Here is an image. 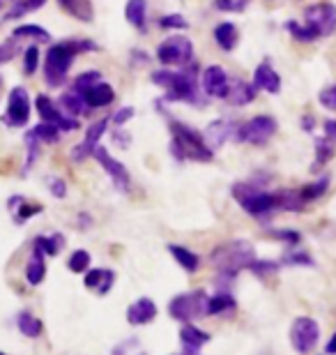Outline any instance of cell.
Masks as SVG:
<instances>
[{"label": "cell", "instance_id": "56", "mask_svg": "<svg viewBox=\"0 0 336 355\" xmlns=\"http://www.w3.org/2000/svg\"><path fill=\"white\" fill-rule=\"evenodd\" d=\"M0 355H7V353H0Z\"/></svg>", "mask_w": 336, "mask_h": 355}, {"label": "cell", "instance_id": "46", "mask_svg": "<svg viewBox=\"0 0 336 355\" xmlns=\"http://www.w3.org/2000/svg\"><path fill=\"white\" fill-rule=\"evenodd\" d=\"M318 102L325 106V109H330V111H336V83L334 86H327L320 90V95H318Z\"/></svg>", "mask_w": 336, "mask_h": 355}, {"label": "cell", "instance_id": "26", "mask_svg": "<svg viewBox=\"0 0 336 355\" xmlns=\"http://www.w3.org/2000/svg\"><path fill=\"white\" fill-rule=\"evenodd\" d=\"M26 277H28V284L30 286H39L42 282H44L46 277V263H44V254L33 250V257L28 261L26 266Z\"/></svg>", "mask_w": 336, "mask_h": 355}, {"label": "cell", "instance_id": "3", "mask_svg": "<svg viewBox=\"0 0 336 355\" xmlns=\"http://www.w3.org/2000/svg\"><path fill=\"white\" fill-rule=\"evenodd\" d=\"M210 261L224 279H233L240 270H249V266L256 261V252L249 240H228V243L214 247Z\"/></svg>", "mask_w": 336, "mask_h": 355}, {"label": "cell", "instance_id": "41", "mask_svg": "<svg viewBox=\"0 0 336 355\" xmlns=\"http://www.w3.org/2000/svg\"><path fill=\"white\" fill-rule=\"evenodd\" d=\"M37 67H39V46L33 44V46H28L24 53V69H26V74H35Z\"/></svg>", "mask_w": 336, "mask_h": 355}, {"label": "cell", "instance_id": "35", "mask_svg": "<svg viewBox=\"0 0 336 355\" xmlns=\"http://www.w3.org/2000/svg\"><path fill=\"white\" fill-rule=\"evenodd\" d=\"M334 157V144L327 137L316 139V164H313V171L320 166H325L327 162Z\"/></svg>", "mask_w": 336, "mask_h": 355}, {"label": "cell", "instance_id": "19", "mask_svg": "<svg viewBox=\"0 0 336 355\" xmlns=\"http://www.w3.org/2000/svg\"><path fill=\"white\" fill-rule=\"evenodd\" d=\"M83 99H85V104H88L90 109H104V106H109L113 99H116V90H113L111 83L97 81L95 86L85 92Z\"/></svg>", "mask_w": 336, "mask_h": 355}, {"label": "cell", "instance_id": "43", "mask_svg": "<svg viewBox=\"0 0 336 355\" xmlns=\"http://www.w3.org/2000/svg\"><path fill=\"white\" fill-rule=\"evenodd\" d=\"M283 263L285 266H313V259L309 257V254H304V252L290 250V252H285Z\"/></svg>", "mask_w": 336, "mask_h": 355}, {"label": "cell", "instance_id": "6", "mask_svg": "<svg viewBox=\"0 0 336 355\" xmlns=\"http://www.w3.org/2000/svg\"><path fill=\"white\" fill-rule=\"evenodd\" d=\"M191 58H194V44L184 35H170V37H166L157 46V60L163 67H175V65L184 67L189 65Z\"/></svg>", "mask_w": 336, "mask_h": 355}, {"label": "cell", "instance_id": "13", "mask_svg": "<svg viewBox=\"0 0 336 355\" xmlns=\"http://www.w3.org/2000/svg\"><path fill=\"white\" fill-rule=\"evenodd\" d=\"M201 90L205 92L207 97L226 99L228 90H231V79H228V74L224 72V67H221V65L205 67V72L201 76Z\"/></svg>", "mask_w": 336, "mask_h": 355}, {"label": "cell", "instance_id": "1", "mask_svg": "<svg viewBox=\"0 0 336 355\" xmlns=\"http://www.w3.org/2000/svg\"><path fill=\"white\" fill-rule=\"evenodd\" d=\"M97 44L90 40H67V42H58L48 49L46 60H44V79L48 88H58L65 83L71 62L78 53L85 51H95Z\"/></svg>", "mask_w": 336, "mask_h": 355}, {"label": "cell", "instance_id": "50", "mask_svg": "<svg viewBox=\"0 0 336 355\" xmlns=\"http://www.w3.org/2000/svg\"><path fill=\"white\" fill-rule=\"evenodd\" d=\"M14 55H17V46H14V42L12 40L3 42V44H0V65H3V62H10Z\"/></svg>", "mask_w": 336, "mask_h": 355}, {"label": "cell", "instance_id": "9", "mask_svg": "<svg viewBox=\"0 0 336 355\" xmlns=\"http://www.w3.org/2000/svg\"><path fill=\"white\" fill-rule=\"evenodd\" d=\"M304 26H309L313 35L327 37L336 31V5L332 3H318L304 10Z\"/></svg>", "mask_w": 336, "mask_h": 355}, {"label": "cell", "instance_id": "32", "mask_svg": "<svg viewBox=\"0 0 336 355\" xmlns=\"http://www.w3.org/2000/svg\"><path fill=\"white\" fill-rule=\"evenodd\" d=\"M19 37H33L37 42H51V35H48V31H44L42 26H33V24L14 28L12 40H19Z\"/></svg>", "mask_w": 336, "mask_h": 355}, {"label": "cell", "instance_id": "40", "mask_svg": "<svg viewBox=\"0 0 336 355\" xmlns=\"http://www.w3.org/2000/svg\"><path fill=\"white\" fill-rule=\"evenodd\" d=\"M44 3H46V0H21V3H17L12 7V12L7 14L5 19H19V17H24V14H30L35 10H39Z\"/></svg>", "mask_w": 336, "mask_h": 355}, {"label": "cell", "instance_id": "7", "mask_svg": "<svg viewBox=\"0 0 336 355\" xmlns=\"http://www.w3.org/2000/svg\"><path fill=\"white\" fill-rule=\"evenodd\" d=\"M168 314L175 321L189 323L198 316L207 314V295L205 291H191V293H180L168 302Z\"/></svg>", "mask_w": 336, "mask_h": 355}, {"label": "cell", "instance_id": "54", "mask_svg": "<svg viewBox=\"0 0 336 355\" xmlns=\"http://www.w3.org/2000/svg\"><path fill=\"white\" fill-rule=\"evenodd\" d=\"M0 7H3V0H0Z\"/></svg>", "mask_w": 336, "mask_h": 355}, {"label": "cell", "instance_id": "23", "mask_svg": "<svg viewBox=\"0 0 336 355\" xmlns=\"http://www.w3.org/2000/svg\"><path fill=\"white\" fill-rule=\"evenodd\" d=\"M226 99L233 106H247V104H251L254 99H256V86H254V83H247V81H233Z\"/></svg>", "mask_w": 336, "mask_h": 355}, {"label": "cell", "instance_id": "4", "mask_svg": "<svg viewBox=\"0 0 336 355\" xmlns=\"http://www.w3.org/2000/svg\"><path fill=\"white\" fill-rule=\"evenodd\" d=\"M154 86L166 90V102H198V86H196V69H182V72H170V69H159L152 74Z\"/></svg>", "mask_w": 336, "mask_h": 355}, {"label": "cell", "instance_id": "18", "mask_svg": "<svg viewBox=\"0 0 336 355\" xmlns=\"http://www.w3.org/2000/svg\"><path fill=\"white\" fill-rule=\"evenodd\" d=\"M235 130H238V125L231 123V120H214V123L205 130V141L210 144V148H219L221 144H226V139L235 137Z\"/></svg>", "mask_w": 336, "mask_h": 355}, {"label": "cell", "instance_id": "48", "mask_svg": "<svg viewBox=\"0 0 336 355\" xmlns=\"http://www.w3.org/2000/svg\"><path fill=\"white\" fill-rule=\"evenodd\" d=\"M48 189L55 198H65L67 196V184L62 178H48Z\"/></svg>", "mask_w": 336, "mask_h": 355}, {"label": "cell", "instance_id": "11", "mask_svg": "<svg viewBox=\"0 0 336 355\" xmlns=\"http://www.w3.org/2000/svg\"><path fill=\"white\" fill-rule=\"evenodd\" d=\"M35 109H37L42 123H51L58 127L60 132H71V130H78V120L67 116L65 111L60 109L58 104L53 102L51 97L46 95H37V99H35Z\"/></svg>", "mask_w": 336, "mask_h": 355}, {"label": "cell", "instance_id": "27", "mask_svg": "<svg viewBox=\"0 0 336 355\" xmlns=\"http://www.w3.org/2000/svg\"><path fill=\"white\" fill-rule=\"evenodd\" d=\"M145 17H148V0H127L125 5V19L127 24L143 31L145 28Z\"/></svg>", "mask_w": 336, "mask_h": 355}, {"label": "cell", "instance_id": "21", "mask_svg": "<svg viewBox=\"0 0 336 355\" xmlns=\"http://www.w3.org/2000/svg\"><path fill=\"white\" fill-rule=\"evenodd\" d=\"M113 282H116V272L113 270H106V268H95V270H88L85 275V288L90 291H97V293H109Z\"/></svg>", "mask_w": 336, "mask_h": 355}, {"label": "cell", "instance_id": "31", "mask_svg": "<svg viewBox=\"0 0 336 355\" xmlns=\"http://www.w3.org/2000/svg\"><path fill=\"white\" fill-rule=\"evenodd\" d=\"M35 250L42 252L44 257H55L60 250H62V245H65V238L62 236H51V238H44V236H39V238H35Z\"/></svg>", "mask_w": 336, "mask_h": 355}, {"label": "cell", "instance_id": "51", "mask_svg": "<svg viewBox=\"0 0 336 355\" xmlns=\"http://www.w3.org/2000/svg\"><path fill=\"white\" fill-rule=\"evenodd\" d=\"M272 236L276 240H283V243H288V245H297L299 240H302V236H299L297 231H274Z\"/></svg>", "mask_w": 336, "mask_h": 355}, {"label": "cell", "instance_id": "16", "mask_svg": "<svg viewBox=\"0 0 336 355\" xmlns=\"http://www.w3.org/2000/svg\"><path fill=\"white\" fill-rule=\"evenodd\" d=\"M254 86L256 90L269 92V95H278L281 92V76L276 74V69L269 62H260L254 72Z\"/></svg>", "mask_w": 336, "mask_h": 355}, {"label": "cell", "instance_id": "10", "mask_svg": "<svg viewBox=\"0 0 336 355\" xmlns=\"http://www.w3.org/2000/svg\"><path fill=\"white\" fill-rule=\"evenodd\" d=\"M320 337V325L316 323V318L311 316H299L290 325V344L297 353H309L316 349Z\"/></svg>", "mask_w": 336, "mask_h": 355}, {"label": "cell", "instance_id": "14", "mask_svg": "<svg viewBox=\"0 0 336 355\" xmlns=\"http://www.w3.org/2000/svg\"><path fill=\"white\" fill-rule=\"evenodd\" d=\"M92 157H95L99 162V166L104 168L106 173H109V178L113 180V184L120 189V191H127L130 189V173H127V168L120 164L118 159H113L109 150L102 146H97L95 150H92Z\"/></svg>", "mask_w": 336, "mask_h": 355}, {"label": "cell", "instance_id": "34", "mask_svg": "<svg viewBox=\"0 0 336 355\" xmlns=\"http://www.w3.org/2000/svg\"><path fill=\"white\" fill-rule=\"evenodd\" d=\"M19 330H21V335L35 339V337L42 335V321L39 318H35L33 314H28V311H21L19 314Z\"/></svg>", "mask_w": 336, "mask_h": 355}, {"label": "cell", "instance_id": "47", "mask_svg": "<svg viewBox=\"0 0 336 355\" xmlns=\"http://www.w3.org/2000/svg\"><path fill=\"white\" fill-rule=\"evenodd\" d=\"M26 146H28V166H30L37 159V150H39V139L35 137L33 130L26 134Z\"/></svg>", "mask_w": 336, "mask_h": 355}, {"label": "cell", "instance_id": "24", "mask_svg": "<svg viewBox=\"0 0 336 355\" xmlns=\"http://www.w3.org/2000/svg\"><path fill=\"white\" fill-rule=\"evenodd\" d=\"M58 5L62 7V12H67L69 17H74L83 24H90L92 17H95V10H92L90 0H58Z\"/></svg>", "mask_w": 336, "mask_h": 355}, {"label": "cell", "instance_id": "45", "mask_svg": "<svg viewBox=\"0 0 336 355\" xmlns=\"http://www.w3.org/2000/svg\"><path fill=\"white\" fill-rule=\"evenodd\" d=\"M249 270H251L254 275H258V277H265V275L276 272L278 263H274V261H254V263L249 266Z\"/></svg>", "mask_w": 336, "mask_h": 355}, {"label": "cell", "instance_id": "57", "mask_svg": "<svg viewBox=\"0 0 336 355\" xmlns=\"http://www.w3.org/2000/svg\"><path fill=\"white\" fill-rule=\"evenodd\" d=\"M141 355H143V353H141Z\"/></svg>", "mask_w": 336, "mask_h": 355}, {"label": "cell", "instance_id": "38", "mask_svg": "<svg viewBox=\"0 0 336 355\" xmlns=\"http://www.w3.org/2000/svg\"><path fill=\"white\" fill-rule=\"evenodd\" d=\"M285 31H288L297 42H313V40H318L309 26H302V24H297V21H285Z\"/></svg>", "mask_w": 336, "mask_h": 355}, {"label": "cell", "instance_id": "29", "mask_svg": "<svg viewBox=\"0 0 336 355\" xmlns=\"http://www.w3.org/2000/svg\"><path fill=\"white\" fill-rule=\"evenodd\" d=\"M168 252L173 254V259L180 263L182 270H187V272H196L198 266H201V259H198L194 252H189L187 247H182V245H168Z\"/></svg>", "mask_w": 336, "mask_h": 355}, {"label": "cell", "instance_id": "30", "mask_svg": "<svg viewBox=\"0 0 336 355\" xmlns=\"http://www.w3.org/2000/svg\"><path fill=\"white\" fill-rule=\"evenodd\" d=\"M327 189H330V175H320L313 182L304 184V187L299 189V196L304 198V203L306 201H316V198L323 196Z\"/></svg>", "mask_w": 336, "mask_h": 355}, {"label": "cell", "instance_id": "8", "mask_svg": "<svg viewBox=\"0 0 336 355\" xmlns=\"http://www.w3.org/2000/svg\"><path fill=\"white\" fill-rule=\"evenodd\" d=\"M278 130V123L272 116H256L245 125H238L235 130V139L245 141V144L251 146H263L274 137Z\"/></svg>", "mask_w": 336, "mask_h": 355}, {"label": "cell", "instance_id": "17", "mask_svg": "<svg viewBox=\"0 0 336 355\" xmlns=\"http://www.w3.org/2000/svg\"><path fill=\"white\" fill-rule=\"evenodd\" d=\"M154 316H157V304L152 297H139L127 309V321L132 325H145L150 321H154Z\"/></svg>", "mask_w": 336, "mask_h": 355}, {"label": "cell", "instance_id": "55", "mask_svg": "<svg viewBox=\"0 0 336 355\" xmlns=\"http://www.w3.org/2000/svg\"><path fill=\"white\" fill-rule=\"evenodd\" d=\"M0 86H3V79H0Z\"/></svg>", "mask_w": 336, "mask_h": 355}, {"label": "cell", "instance_id": "15", "mask_svg": "<svg viewBox=\"0 0 336 355\" xmlns=\"http://www.w3.org/2000/svg\"><path fill=\"white\" fill-rule=\"evenodd\" d=\"M109 123H111L109 118H102V120H97V123H92L88 134H85L83 144L71 150V159H74V162H83L85 157H92V150H95V148L99 146V139H102V134L106 132Z\"/></svg>", "mask_w": 336, "mask_h": 355}, {"label": "cell", "instance_id": "5", "mask_svg": "<svg viewBox=\"0 0 336 355\" xmlns=\"http://www.w3.org/2000/svg\"><path fill=\"white\" fill-rule=\"evenodd\" d=\"M233 198L242 205V210H247L251 217H269L276 210L274 194L256 187L254 182H238L233 184Z\"/></svg>", "mask_w": 336, "mask_h": 355}, {"label": "cell", "instance_id": "25", "mask_svg": "<svg viewBox=\"0 0 336 355\" xmlns=\"http://www.w3.org/2000/svg\"><path fill=\"white\" fill-rule=\"evenodd\" d=\"M274 205H276V210L299 212L304 208V198L299 196V191L295 189H278L274 191Z\"/></svg>", "mask_w": 336, "mask_h": 355}, {"label": "cell", "instance_id": "53", "mask_svg": "<svg viewBox=\"0 0 336 355\" xmlns=\"http://www.w3.org/2000/svg\"><path fill=\"white\" fill-rule=\"evenodd\" d=\"M325 351L330 353V355H336V335H332V339H330V342H327Z\"/></svg>", "mask_w": 336, "mask_h": 355}, {"label": "cell", "instance_id": "28", "mask_svg": "<svg viewBox=\"0 0 336 355\" xmlns=\"http://www.w3.org/2000/svg\"><path fill=\"white\" fill-rule=\"evenodd\" d=\"M58 106H60L62 111L67 113V116H71V118H78V116H83V113H88V109H90V106L85 104L83 95H78V92H74V90L65 92V95L60 97Z\"/></svg>", "mask_w": 336, "mask_h": 355}, {"label": "cell", "instance_id": "20", "mask_svg": "<svg viewBox=\"0 0 336 355\" xmlns=\"http://www.w3.org/2000/svg\"><path fill=\"white\" fill-rule=\"evenodd\" d=\"M180 339H182V346H184V355H198V351L210 342V335L203 330H198L196 325L187 323L180 330Z\"/></svg>", "mask_w": 336, "mask_h": 355}, {"label": "cell", "instance_id": "36", "mask_svg": "<svg viewBox=\"0 0 336 355\" xmlns=\"http://www.w3.org/2000/svg\"><path fill=\"white\" fill-rule=\"evenodd\" d=\"M97 81H102V74L95 72V69H92V72H83V74L76 76L74 83H71V90L78 92V95H85V92H88L92 86H95Z\"/></svg>", "mask_w": 336, "mask_h": 355}, {"label": "cell", "instance_id": "2", "mask_svg": "<svg viewBox=\"0 0 336 355\" xmlns=\"http://www.w3.org/2000/svg\"><path fill=\"white\" fill-rule=\"evenodd\" d=\"M170 153L177 162L191 159V162H212L214 150L210 148V144L205 141V137L201 132H196L194 127H187L182 123L173 120L170 123Z\"/></svg>", "mask_w": 336, "mask_h": 355}, {"label": "cell", "instance_id": "49", "mask_svg": "<svg viewBox=\"0 0 336 355\" xmlns=\"http://www.w3.org/2000/svg\"><path fill=\"white\" fill-rule=\"evenodd\" d=\"M134 106H125V109H120V111H116V113H113V125H118V127H123L125 123H127V120H132L134 118Z\"/></svg>", "mask_w": 336, "mask_h": 355}, {"label": "cell", "instance_id": "42", "mask_svg": "<svg viewBox=\"0 0 336 355\" xmlns=\"http://www.w3.org/2000/svg\"><path fill=\"white\" fill-rule=\"evenodd\" d=\"M159 28L161 31H182V28H187V19L180 14H166L159 19Z\"/></svg>", "mask_w": 336, "mask_h": 355}, {"label": "cell", "instance_id": "37", "mask_svg": "<svg viewBox=\"0 0 336 355\" xmlns=\"http://www.w3.org/2000/svg\"><path fill=\"white\" fill-rule=\"evenodd\" d=\"M33 132H35V137L39 141H44V144H58V139H60V130L51 123H39Z\"/></svg>", "mask_w": 336, "mask_h": 355}, {"label": "cell", "instance_id": "44", "mask_svg": "<svg viewBox=\"0 0 336 355\" xmlns=\"http://www.w3.org/2000/svg\"><path fill=\"white\" fill-rule=\"evenodd\" d=\"M37 212H42V205L21 201L19 210H17V215H14V222H26V219H30L33 215H37Z\"/></svg>", "mask_w": 336, "mask_h": 355}, {"label": "cell", "instance_id": "12", "mask_svg": "<svg viewBox=\"0 0 336 355\" xmlns=\"http://www.w3.org/2000/svg\"><path fill=\"white\" fill-rule=\"evenodd\" d=\"M30 118V97L26 88H12L7 97V111L3 116V123L10 127H24Z\"/></svg>", "mask_w": 336, "mask_h": 355}, {"label": "cell", "instance_id": "52", "mask_svg": "<svg viewBox=\"0 0 336 355\" xmlns=\"http://www.w3.org/2000/svg\"><path fill=\"white\" fill-rule=\"evenodd\" d=\"M323 130H325V137L336 144V120H325L323 123Z\"/></svg>", "mask_w": 336, "mask_h": 355}, {"label": "cell", "instance_id": "22", "mask_svg": "<svg viewBox=\"0 0 336 355\" xmlns=\"http://www.w3.org/2000/svg\"><path fill=\"white\" fill-rule=\"evenodd\" d=\"M214 42H217V46L221 49V51H233V49L238 46V42H240L238 26L231 24V21L219 24L217 28H214Z\"/></svg>", "mask_w": 336, "mask_h": 355}, {"label": "cell", "instance_id": "33", "mask_svg": "<svg viewBox=\"0 0 336 355\" xmlns=\"http://www.w3.org/2000/svg\"><path fill=\"white\" fill-rule=\"evenodd\" d=\"M235 307V297L228 293H217L212 297H207V314H224Z\"/></svg>", "mask_w": 336, "mask_h": 355}, {"label": "cell", "instance_id": "39", "mask_svg": "<svg viewBox=\"0 0 336 355\" xmlns=\"http://www.w3.org/2000/svg\"><path fill=\"white\" fill-rule=\"evenodd\" d=\"M67 268L71 270V272H88V268H90V254L85 252V250H76L69 257Z\"/></svg>", "mask_w": 336, "mask_h": 355}]
</instances>
